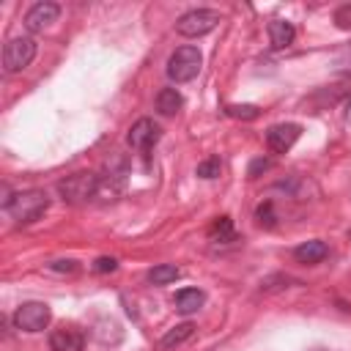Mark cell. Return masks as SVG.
<instances>
[{
  "instance_id": "cell-10",
  "label": "cell",
  "mask_w": 351,
  "mask_h": 351,
  "mask_svg": "<svg viewBox=\"0 0 351 351\" xmlns=\"http://www.w3.org/2000/svg\"><path fill=\"white\" fill-rule=\"evenodd\" d=\"M85 337L74 326H58L49 332V348L52 351H82Z\"/></svg>"
},
{
  "instance_id": "cell-12",
  "label": "cell",
  "mask_w": 351,
  "mask_h": 351,
  "mask_svg": "<svg viewBox=\"0 0 351 351\" xmlns=\"http://www.w3.org/2000/svg\"><path fill=\"white\" fill-rule=\"evenodd\" d=\"M176 310L178 313H184V315H189V313H195V310H200L203 307V302H206V293L200 291V288H181L178 293H176Z\"/></svg>"
},
{
  "instance_id": "cell-9",
  "label": "cell",
  "mask_w": 351,
  "mask_h": 351,
  "mask_svg": "<svg viewBox=\"0 0 351 351\" xmlns=\"http://www.w3.org/2000/svg\"><path fill=\"white\" fill-rule=\"evenodd\" d=\"M299 134H302V126H299V123H274V126H269V132H266V145H269L274 154H285V151H291V145L299 140Z\"/></svg>"
},
{
  "instance_id": "cell-15",
  "label": "cell",
  "mask_w": 351,
  "mask_h": 351,
  "mask_svg": "<svg viewBox=\"0 0 351 351\" xmlns=\"http://www.w3.org/2000/svg\"><path fill=\"white\" fill-rule=\"evenodd\" d=\"M181 104H184V99H181V93L176 90V88H162L159 93H156V110H159V115H176L178 110H181Z\"/></svg>"
},
{
  "instance_id": "cell-26",
  "label": "cell",
  "mask_w": 351,
  "mask_h": 351,
  "mask_svg": "<svg viewBox=\"0 0 351 351\" xmlns=\"http://www.w3.org/2000/svg\"><path fill=\"white\" fill-rule=\"evenodd\" d=\"M49 269H55V271H74L77 266H74V261H55V263H49Z\"/></svg>"
},
{
  "instance_id": "cell-23",
  "label": "cell",
  "mask_w": 351,
  "mask_h": 351,
  "mask_svg": "<svg viewBox=\"0 0 351 351\" xmlns=\"http://www.w3.org/2000/svg\"><path fill=\"white\" fill-rule=\"evenodd\" d=\"M255 217H258V222H261V225L271 228V225H274V208H271V200L261 203V206H258V211H255Z\"/></svg>"
},
{
  "instance_id": "cell-18",
  "label": "cell",
  "mask_w": 351,
  "mask_h": 351,
  "mask_svg": "<svg viewBox=\"0 0 351 351\" xmlns=\"http://www.w3.org/2000/svg\"><path fill=\"white\" fill-rule=\"evenodd\" d=\"M208 239L211 241H233L236 233H233V219L230 217H217L208 228Z\"/></svg>"
},
{
  "instance_id": "cell-3",
  "label": "cell",
  "mask_w": 351,
  "mask_h": 351,
  "mask_svg": "<svg viewBox=\"0 0 351 351\" xmlns=\"http://www.w3.org/2000/svg\"><path fill=\"white\" fill-rule=\"evenodd\" d=\"M58 192L66 203H88L99 192V176L96 173H71L58 184Z\"/></svg>"
},
{
  "instance_id": "cell-6",
  "label": "cell",
  "mask_w": 351,
  "mask_h": 351,
  "mask_svg": "<svg viewBox=\"0 0 351 351\" xmlns=\"http://www.w3.org/2000/svg\"><path fill=\"white\" fill-rule=\"evenodd\" d=\"M52 313L44 302H25L14 310V326L22 329V332H41L47 329Z\"/></svg>"
},
{
  "instance_id": "cell-22",
  "label": "cell",
  "mask_w": 351,
  "mask_h": 351,
  "mask_svg": "<svg viewBox=\"0 0 351 351\" xmlns=\"http://www.w3.org/2000/svg\"><path fill=\"white\" fill-rule=\"evenodd\" d=\"M271 165H274L271 159H263V156H258V159H252V162H250V167H247V176H250V178H258L261 173L271 170Z\"/></svg>"
},
{
  "instance_id": "cell-2",
  "label": "cell",
  "mask_w": 351,
  "mask_h": 351,
  "mask_svg": "<svg viewBox=\"0 0 351 351\" xmlns=\"http://www.w3.org/2000/svg\"><path fill=\"white\" fill-rule=\"evenodd\" d=\"M200 63H203V58H200V49H197V47H192V44L178 47V49L167 58V77H170L173 82H189V80L197 77Z\"/></svg>"
},
{
  "instance_id": "cell-13",
  "label": "cell",
  "mask_w": 351,
  "mask_h": 351,
  "mask_svg": "<svg viewBox=\"0 0 351 351\" xmlns=\"http://www.w3.org/2000/svg\"><path fill=\"white\" fill-rule=\"evenodd\" d=\"M326 244L321 241V239H313V241H304V244H299L296 250H293V258L299 261V263H321L324 258H326Z\"/></svg>"
},
{
  "instance_id": "cell-19",
  "label": "cell",
  "mask_w": 351,
  "mask_h": 351,
  "mask_svg": "<svg viewBox=\"0 0 351 351\" xmlns=\"http://www.w3.org/2000/svg\"><path fill=\"white\" fill-rule=\"evenodd\" d=\"M121 189H123L121 176L110 173V178H99V192H96V197H101V200H115V197L121 195Z\"/></svg>"
},
{
  "instance_id": "cell-17",
  "label": "cell",
  "mask_w": 351,
  "mask_h": 351,
  "mask_svg": "<svg viewBox=\"0 0 351 351\" xmlns=\"http://www.w3.org/2000/svg\"><path fill=\"white\" fill-rule=\"evenodd\" d=\"M178 277H181V269L176 263H159V266H154L148 271V280L154 285H167V282H176Z\"/></svg>"
},
{
  "instance_id": "cell-25",
  "label": "cell",
  "mask_w": 351,
  "mask_h": 351,
  "mask_svg": "<svg viewBox=\"0 0 351 351\" xmlns=\"http://www.w3.org/2000/svg\"><path fill=\"white\" fill-rule=\"evenodd\" d=\"M115 269H118L115 258H96V263H93V271H99V274H107V271H115Z\"/></svg>"
},
{
  "instance_id": "cell-24",
  "label": "cell",
  "mask_w": 351,
  "mask_h": 351,
  "mask_svg": "<svg viewBox=\"0 0 351 351\" xmlns=\"http://www.w3.org/2000/svg\"><path fill=\"white\" fill-rule=\"evenodd\" d=\"M335 25L340 30H351V5H343L335 11Z\"/></svg>"
},
{
  "instance_id": "cell-11",
  "label": "cell",
  "mask_w": 351,
  "mask_h": 351,
  "mask_svg": "<svg viewBox=\"0 0 351 351\" xmlns=\"http://www.w3.org/2000/svg\"><path fill=\"white\" fill-rule=\"evenodd\" d=\"M293 38H296V30H293L291 22H285V19H271V22H269V44H271L274 49L291 47Z\"/></svg>"
},
{
  "instance_id": "cell-20",
  "label": "cell",
  "mask_w": 351,
  "mask_h": 351,
  "mask_svg": "<svg viewBox=\"0 0 351 351\" xmlns=\"http://www.w3.org/2000/svg\"><path fill=\"white\" fill-rule=\"evenodd\" d=\"M225 112H228L230 118H241V121H255V118L261 115V110H258L255 104H228Z\"/></svg>"
},
{
  "instance_id": "cell-7",
  "label": "cell",
  "mask_w": 351,
  "mask_h": 351,
  "mask_svg": "<svg viewBox=\"0 0 351 351\" xmlns=\"http://www.w3.org/2000/svg\"><path fill=\"white\" fill-rule=\"evenodd\" d=\"M159 137H162L159 123L151 121V118H140L137 123H132V129H129V134H126V143H129L132 148H137V151H148Z\"/></svg>"
},
{
  "instance_id": "cell-16",
  "label": "cell",
  "mask_w": 351,
  "mask_h": 351,
  "mask_svg": "<svg viewBox=\"0 0 351 351\" xmlns=\"http://www.w3.org/2000/svg\"><path fill=\"white\" fill-rule=\"evenodd\" d=\"M121 326H118V321H112V318H99L96 321V326H93V337L99 340V343H104V346H115L118 340H121Z\"/></svg>"
},
{
  "instance_id": "cell-8",
  "label": "cell",
  "mask_w": 351,
  "mask_h": 351,
  "mask_svg": "<svg viewBox=\"0 0 351 351\" xmlns=\"http://www.w3.org/2000/svg\"><path fill=\"white\" fill-rule=\"evenodd\" d=\"M58 16H60V5H58V3H36V5H30L27 14H25V27H27L30 33H41V30H47L52 22H58Z\"/></svg>"
},
{
  "instance_id": "cell-4",
  "label": "cell",
  "mask_w": 351,
  "mask_h": 351,
  "mask_svg": "<svg viewBox=\"0 0 351 351\" xmlns=\"http://www.w3.org/2000/svg\"><path fill=\"white\" fill-rule=\"evenodd\" d=\"M217 25H219V11H214V8H192V11L178 16L176 30L181 36H186V38H200V36L211 33Z\"/></svg>"
},
{
  "instance_id": "cell-5",
  "label": "cell",
  "mask_w": 351,
  "mask_h": 351,
  "mask_svg": "<svg viewBox=\"0 0 351 351\" xmlns=\"http://www.w3.org/2000/svg\"><path fill=\"white\" fill-rule=\"evenodd\" d=\"M33 58H36V41L30 36L8 38L5 47H3V69H5V74H16V71L27 69Z\"/></svg>"
},
{
  "instance_id": "cell-14",
  "label": "cell",
  "mask_w": 351,
  "mask_h": 351,
  "mask_svg": "<svg viewBox=\"0 0 351 351\" xmlns=\"http://www.w3.org/2000/svg\"><path fill=\"white\" fill-rule=\"evenodd\" d=\"M192 335H195V324L184 321V324H178V326H173V329H167V332L162 335V340H159V348H162V351H170V348H176V346L186 343Z\"/></svg>"
},
{
  "instance_id": "cell-27",
  "label": "cell",
  "mask_w": 351,
  "mask_h": 351,
  "mask_svg": "<svg viewBox=\"0 0 351 351\" xmlns=\"http://www.w3.org/2000/svg\"><path fill=\"white\" fill-rule=\"evenodd\" d=\"M346 121H348V123H351V101H348V104H346Z\"/></svg>"
},
{
  "instance_id": "cell-21",
  "label": "cell",
  "mask_w": 351,
  "mask_h": 351,
  "mask_svg": "<svg viewBox=\"0 0 351 351\" xmlns=\"http://www.w3.org/2000/svg\"><path fill=\"white\" fill-rule=\"evenodd\" d=\"M219 170H222V162H219L217 156L203 159V162L197 165V176H200V178H217V176H219Z\"/></svg>"
},
{
  "instance_id": "cell-1",
  "label": "cell",
  "mask_w": 351,
  "mask_h": 351,
  "mask_svg": "<svg viewBox=\"0 0 351 351\" xmlns=\"http://www.w3.org/2000/svg\"><path fill=\"white\" fill-rule=\"evenodd\" d=\"M3 208L22 225L36 222L47 208H49V197L41 189H27V192H16V195H5L3 197Z\"/></svg>"
}]
</instances>
